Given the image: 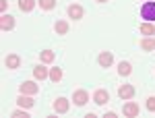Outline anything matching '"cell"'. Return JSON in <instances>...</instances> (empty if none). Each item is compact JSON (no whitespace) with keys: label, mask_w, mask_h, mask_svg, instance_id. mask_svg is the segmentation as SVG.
Masks as SVG:
<instances>
[{"label":"cell","mask_w":155,"mask_h":118,"mask_svg":"<svg viewBox=\"0 0 155 118\" xmlns=\"http://www.w3.org/2000/svg\"><path fill=\"white\" fill-rule=\"evenodd\" d=\"M54 31H56L58 35H66V33H68V23H66V21H56V23H54Z\"/></svg>","instance_id":"17"},{"label":"cell","mask_w":155,"mask_h":118,"mask_svg":"<svg viewBox=\"0 0 155 118\" xmlns=\"http://www.w3.org/2000/svg\"><path fill=\"white\" fill-rule=\"evenodd\" d=\"M50 81H54V83H58L60 79H62V69H50V77H48Z\"/></svg>","instance_id":"19"},{"label":"cell","mask_w":155,"mask_h":118,"mask_svg":"<svg viewBox=\"0 0 155 118\" xmlns=\"http://www.w3.org/2000/svg\"><path fill=\"white\" fill-rule=\"evenodd\" d=\"M19 91H21V93H27V95H35L37 91H39V85H37L35 81H23L19 85Z\"/></svg>","instance_id":"3"},{"label":"cell","mask_w":155,"mask_h":118,"mask_svg":"<svg viewBox=\"0 0 155 118\" xmlns=\"http://www.w3.org/2000/svg\"><path fill=\"white\" fill-rule=\"evenodd\" d=\"M37 4H39V8H44V11H52V8L56 6V0H39Z\"/></svg>","instance_id":"21"},{"label":"cell","mask_w":155,"mask_h":118,"mask_svg":"<svg viewBox=\"0 0 155 118\" xmlns=\"http://www.w3.org/2000/svg\"><path fill=\"white\" fill-rule=\"evenodd\" d=\"M37 0H19V11L21 12H31L35 8Z\"/></svg>","instance_id":"14"},{"label":"cell","mask_w":155,"mask_h":118,"mask_svg":"<svg viewBox=\"0 0 155 118\" xmlns=\"http://www.w3.org/2000/svg\"><path fill=\"white\" fill-rule=\"evenodd\" d=\"M11 116H15V118H29V114L25 112V108H19V110H15Z\"/></svg>","instance_id":"22"},{"label":"cell","mask_w":155,"mask_h":118,"mask_svg":"<svg viewBox=\"0 0 155 118\" xmlns=\"http://www.w3.org/2000/svg\"><path fill=\"white\" fill-rule=\"evenodd\" d=\"M122 114H124L126 118H137L139 114H141V108H139L137 102H126L124 108H122Z\"/></svg>","instance_id":"2"},{"label":"cell","mask_w":155,"mask_h":118,"mask_svg":"<svg viewBox=\"0 0 155 118\" xmlns=\"http://www.w3.org/2000/svg\"><path fill=\"white\" fill-rule=\"evenodd\" d=\"M68 108H71V102H68L66 97H56V99H54V112H56V114H66Z\"/></svg>","instance_id":"4"},{"label":"cell","mask_w":155,"mask_h":118,"mask_svg":"<svg viewBox=\"0 0 155 118\" xmlns=\"http://www.w3.org/2000/svg\"><path fill=\"white\" fill-rule=\"evenodd\" d=\"M97 2H101V4H104V2H107V0H97Z\"/></svg>","instance_id":"26"},{"label":"cell","mask_w":155,"mask_h":118,"mask_svg":"<svg viewBox=\"0 0 155 118\" xmlns=\"http://www.w3.org/2000/svg\"><path fill=\"white\" fill-rule=\"evenodd\" d=\"M141 19L147 21V23H153L155 21V0H149V2H143V6H141Z\"/></svg>","instance_id":"1"},{"label":"cell","mask_w":155,"mask_h":118,"mask_svg":"<svg viewBox=\"0 0 155 118\" xmlns=\"http://www.w3.org/2000/svg\"><path fill=\"white\" fill-rule=\"evenodd\" d=\"M72 102H74V106H85V104L89 102V93H87L85 89H77V91L72 93Z\"/></svg>","instance_id":"8"},{"label":"cell","mask_w":155,"mask_h":118,"mask_svg":"<svg viewBox=\"0 0 155 118\" xmlns=\"http://www.w3.org/2000/svg\"><path fill=\"white\" fill-rule=\"evenodd\" d=\"M141 48H143V50H147V52L155 50V39H151V37H145L143 42H141Z\"/></svg>","instance_id":"20"},{"label":"cell","mask_w":155,"mask_h":118,"mask_svg":"<svg viewBox=\"0 0 155 118\" xmlns=\"http://www.w3.org/2000/svg\"><path fill=\"white\" fill-rule=\"evenodd\" d=\"M4 66L11 69V71L19 69V66H21V56H19V54H8V56L4 58Z\"/></svg>","instance_id":"11"},{"label":"cell","mask_w":155,"mask_h":118,"mask_svg":"<svg viewBox=\"0 0 155 118\" xmlns=\"http://www.w3.org/2000/svg\"><path fill=\"white\" fill-rule=\"evenodd\" d=\"M97 62H99V66L110 69V66L114 64V54H112V52H101V54L97 56Z\"/></svg>","instance_id":"10"},{"label":"cell","mask_w":155,"mask_h":118,"mask_svg":"<svg viewBox=\"0 0 155 118\" xmlns=\"http://www.w3.org/2000/svg\"><path fill=\"white\" fill-rule=\"evenodd\" d=\"M147 110H149V112H155V95L147 97Z\"/></svg>","instance_id":"23"},{"label":"cell","mask_w":155,"mask_h":118,"mask_svg":"<svg viewBox=\"0 0 155 118\" xmlns=\"http://www.w3.org/2000/svg\"><path fill=\"white\" fill-rule=\"evenodd\" d=\"M0 29H2V31H11V29H15V19H12L11 15H6V12L0 15Z\"/></svg>","instance_id":"9"},{"label":"cell","mask_w":155,"mask_h":118,"mask_svg":"<svg viewBox=\"0 0 155 118\" xmlns=\"http://www.w3.org/2000/svg\"><path fill=\"white\" fill-rule=\"evenodd\" d=\"M118 97L120 99H132V97H134V85H130V83L120 85L118 87Z\"/></svg>","instance_id":"5"},{"label":"cell","mask_w":155,"mask_h":118,"mask_svg":"<svg viewBox=\"0 0 155 118\" xmlns=\"http://www.w3.org/2000/svg\"><path fill=\"white\" fill-rule=\"evenodd\" d=\"M130 72H132L130 62H126V60H122V62H118V75H122V77H128Z\"/></svg>","instance_id":"16"},{"label":"cell","mask_w":155,"mask_h":118,"mask_svg":"<svg viewBox=\"0 0 155 118\" xmlns=\"http://www.w3.org/2000/svg\"><path fill=\"white\" fill-rule=\"evenodd\" d=\"M54 58H56V54H54L52 50H44V52H41V62H44V64L54 62Z\"/></svg>","instance_id":"18"},{"label":"cell","mask_w":155,"mask_h":118,"mask_svg":"<svg viewBox=\"0 0 155 118\" xmlns=\"http://www.w3.org/2000/svg\"><path fill=\"white\" fill-rule=\"evenodd\" d=\"M50 77V71L44 66V64H37L35 69H33V79H37V81H44V79H48Z\"/></svg>","instance_id":"13"},{"label":"cell","mask_w":155,"mask_h":118,"mask_svg":"<svg viewBox=\"0 0 155 118\" xmlns=\"http://www.w3.org/2000/svg\"><path fill=\"white\" fill-rule=\"evenodd\" d=\"M139 31H141L143 35L151 37V35H155V25H153V23H147V21H143V23H141V27H139Z\"/></svg>","instance_id":"15"},{"label":"cell","mask_w":155,"mask_h":118,"mask_svg":"<svg viewBox=\"0 0 155 118\" xmlns=\"http://www.w3.org/2000/svg\"><path fill=\"white\" fill-rule=\"evenodd\" d=\"M66 12H68V17H71L72 21H79V19H83V6H81V4H77V2H72L71 6L66 8Z\"/></svg>","instance_id":"7"},{"label":"cell","mask_w":155,"mask_h":118,"mask_svg":"<svg viewBox=\"0 0 155 118\" xmlns=\"http://www.w3.org/2000/svg\"><path fill=\"white\" fill-rule=\"evenodd\" d=\"M104 118H116V112H107V114H106Z\"/></svg>","instance_id":"25"},{"label":"cell","mask_w":155,"mask_h":118,"mask_svg":"<svg viewBox=\"0 0 155 118\" xmlns=\"http://www.w3.org/2000/svg\"><path fill=\"white\" fill-rule=\"evenodd\" d=\"M8 8V0H0V12H4Z\"/></svg>","instance_id":"24"},{"label":"cell","mask_w":155,"mask_h":118,"mask_svg":"<svg viewBox=\"0 0 155 118\" xmlns=\"http://www.w3.org/2000/svg\"><path fill=\"white\" fill-rule=\"evenodd\" d=\"M17 106H19V108H25V110H29V108L35 106V99H33V95L21 93L19 97H17Z\"/></svg>","instance_id":"6"},{"label":"cell","mask_w":155,"mask_h":118,"mask_svg":"<svg viewBox=\"0 0 155 118\" xmlns=\"http://www.w3.org/2000/svg\"><path fill=\"white\" fill-rule=\"evenodd\" d=\"M93 102H95L97 106H106L107 102H110V93H107L106 89H97L95 93H93Z\"/></svg>","instance_id":"12"}]
</instances>
